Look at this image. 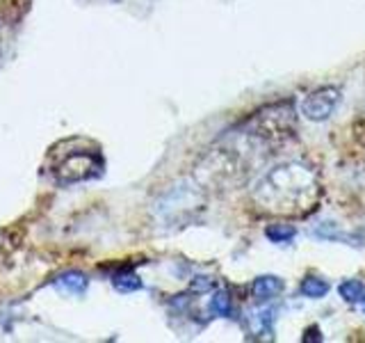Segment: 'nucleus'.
I'll return each instance as SVG.
<instances>
[{"mask_svg": "<svg viewBox=\"0 0 365 343\" xmlns=\"http://www.w3.org/2000/svg\"><path fill=\"white\" fill-rule=\"evenodd\" d=\"M87 284H89L87 277L78 270H68V272L60 274V277H55V282H53L55 289L66 295H85Z\"/></svg>", "mask_w": 365, "mask_h": 343, "instance_id": "7", "label": "nucleus"}, {"mask_svg": "<svg viewBox=\"0 0 365 343\" xmlns=\"http://www.w3.org/2000/svg\"><path fill=\"white\" fill-rule=\"evenodd\" d=\"M245 327L251 339H272L274 309H251L245 316Z\"/></svg>", "mask_w": 365, "mask_h": 343, "instance_id": "5", "label": "nucleus"}, {"mask_svg": "<svg viewBox=\"0 0 365 343\" xmlns=\"http://www.w3.org/2000/svg\"><path fill=\"white\" fill-rule=\"evenodd\" d=\"M338 103H340L338 87H319L302 101V114L311 121H324L334 114Z\"/></svg>", "mask_w": 365, "mask_h": 343, "instance_id": "4", "label": "nucleus"}, {"mask_svg": "<svg viewBox=\"0 0 365 343\" xmlns=\"http://www.w3.org/2000/svg\"><path fill=\"white\" fill-rule=\"evenodd\" d=\"M51 174L57 183H78L101 174V151L85 140H64L51 149Z\"/></svg>", "mask_w": 365, "mask_h": 343, "instance_id": "2", "label": "nucleus"}, {"mask_svg": "<svg viewBox=\"0 0 365 343\" xmlns=\"http://www.w3.org/2000/svg\"><path fill=\"white\" fill-rule=\"evenodd\" d=\"M322 188L315 172L299 163H283L267 169L251 188V199L262 213L281 217H302L311 213Z\"/></svg>", "mask_w": 365, "mask_h": 343, "instance_id": "1", "label": "nucleus"}, {"mask_svg": "<svg viewBox=\"0 0 365 343\" xmlns=\"http://www.w3.org/2000/svg\"><path fill=\"white\" fill-rule=\"evenodd\" d=\"M240 133L251 137L256 144H281L294 133V112L288 103H279V106H269L265 110L256 112L254 117H249Z\"/></svg>", "mask_w": 365, "mask_h": 343, "instance_id": "3", "label": "nucleus"}, {"mask_svg": "<svg viewBox=\"0 0 365 343\" xmlns=\"http://www.w3.org/2000/svg\"><path fill=\"white\" fill-rule=\"evenodd\" d=\"M212 286H215V282L210 277H194L190 289H192V293H205V291H212Z\"/></svg>", "mask_w": 365, "mask_h": 343, "instance_id": "14", "label": "nucleus"}, {"mask_svg": "<svg viewBox=\"0 0 365 343\" xmlns=\"http://www.w3.org/2000/svg\"><path fill=\"white\" fill-rule=\"evenodd\" d=\"M313 236L322 238V240H336V243H347V245H359L354 243V234L342 232V229L336 222H319L317 227H313Z\"/></svg>", "mask_w": 365, "mask_h": 343, "instance_id": "8", "label": "nucleus"}, {"mask_svg": "<svg viewBox=\"0 0 365 343\" xmlns=\"http://www.w3.org/2000/svg\"><path fill=\"white\" fill-rule=\"evenodd\" d=\"M265 236L272 240V243H290V240L297 236V229L290 224H269L265 229Z\"/></svg>", "mask_w": 365, "mask_h": 343, "instance_id": "12", "label": "nucleus"}, {"mask_svg": "<svg viewBox=\"0 0 365 343\" xmlns=\"http://www.w3.org/2000/svg\"><path fill=\"white\" fill-rule=\"evenodd\" d=\"M302 293L306 297H313V300H319V297H324L329 293V284L319 277H306L302 282Z\"/></svg>", "mask_w": 365, "mask_h": 343, "instance_id": "13", "label": "nucleus"}, {"mask_svg": "<svg viewBox=\"0 0 365 343\" xmlns=\"http://www.w3.org/2000/svg\"><path fill=\"white\" fill-rule=\"evenodd\" d=\"M112 286L119 293H135L142 289V279L137 277L133 270H121L112 277Z\"/></svg>", "mask_w": 365, "mask_h": 343, "instance_id": "9", "label": "nucleus"}, {"mask_svg": "<svg viewBox=\"0 0 365 343\" xmlns=\"http://www.w3.org/2000/svg\"><path fill=\"white\" fill-rule=\"evenodd\" d=\"M322 341V334H319V327H308L306 334H304V343H311V341Z\"/></svg>", "mask_w": 365, "mask_h": 343, "instance_id": "15", "label": "nucleus"}, {"mask_svg": "<svg viewBox=\"0 0 365 343\" xmlns=\"http://www.w3.org/2000/svg\"><path fill=\"white\" fill-rule=\"evenodd\" d=\"M338 293H340V297L345 302L359 304V302L365 300V284H361L359 279H347V282H342L338 286Z\"/></svg>", "mask_w": 365, "mask_h": 343, "instance_id": "10", "label": "nucleus"}, {"mask_svg": "<svg viewBox=\"0 0 365 343\" xmlns=\"http://www.w3.org/2000/svg\"><path fill=\"white\" fill-rule=\"evenodd\" d=\"M210 309L222 318H231L233 316V297L228 291H217L215 297L210 300Z\"/></svg>", "mask_w": 365, "mask_h": 343, "instance_id": "11", "label": "nucleus"}, {"mask_svg": "<svg viewBox=\"0 0 365 343\" xmlns=\"http://www.w3.org/2000/svg\"><path fill=\"white\" fill-rule=\"evenodd\" d=\"M285 289V284L277 274H260L258 279H254V286H251V293L258 302H269L274 297H279Z\"/></svg>", "mask_w": 365, "mask_h": 343, "instance_id": "6", "label": "nucleus"}]
</instances>
